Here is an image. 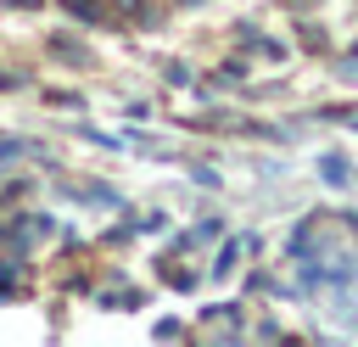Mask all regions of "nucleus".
I'll list each match as a JSON object with an SVG mask.
<instances>
[{
    "label": "nucleus",
    "instance_id": "nucleus-1",
    "mask_svg": "<svg viewBox=\"0 0 358 347\" xmlns=\"http://www.w3.org/2000/svg\"><path fill=\"white\" fill-rule=\"evenodd\" d=\"M50 56H56V62H73V67H95L90 45H84V39H73V34H50Z\"/></svg>",
    "mask_w": 358,
    "mask_h": 347
},
{
    "label": "nucleus",
    "instance_id": "nucleus-2",
    "mask_svg": "<svg viewBox=\"0 0 358 347\" xmlns=\"http://www.w3.org/2000/svg\"><path fill=\"white\" fill-rule=\"evenodd\" d=\"M319 179H324V185H336V190H347V185H352V162H347V157H336V151H324V157H319Z\"/></svg>",
    "mask_w": 358,
    "mask_h": 347
},
{
    "label": "nucleus",
    "instance_id": "nucleus-3",
    "mask_svg": "<svg viewBox=\"0 0 358 347\" xmlns=\"http://www.w3.org/2000/svg\"><path fill=\"white\" fill-rule=\"evenodd\" d=\"M45 101H50V106H67V112H78V106H84V95H78V90H45Z\"/></svg>",
    "mask_w": 358,
    "mask_h": 347
},
{
    "label": "nucleus",
    "instance_id": "nucleus-4",
    "mask_svg": "<svg viewBox=\"0 0 358 347\" xmlns=\"http://www.w3.org/2000/svg\"><path fill=\"white\" fill-rule=\"evenodd\" d=\"M235 257H241V246L229 241V246L218 252V263H213V280H229V269H235Z\"/></svg>",
    "mask_w": 358,
    "mask_h": 347
},
{
    "label": "nucleus",
    "instance_id": "nucleus-5",
    "mask_svg": "<svg viewBox=\"0 0 358 347\" xmlns=\"http://www.w3.org/2000/svg\"><path fill=\"white\" fill-rule=\"evenodd\" d=\"M151 336H162V341H173V336H185V325H179V313H162V319L151 325Z\"/></svg>",
    "mask_w": 358,
    "mask_h": 347
},
{
    "label": "nucleus",
    "instance_id": "nucleus-6",
    "mask_svg": "<svg viewBox=\"0 0 358 347\" xmlns=\"http://www.w3.org/2000/svg\"><path fill=\"white\" fill-rule=\"evenodd\" d=\"M190 179H196L201 190H218V168H201V162H196V168H190Z\"/></svg>",
    "mask_w": 358,
    "mask_h": 347
},
{
    "label": "nucleus",
    "instance_id": "nucleus-7",
    "mask_svg": "<svg viewBox=\"0 0 358 347\" xmlns=\"http://www.w3.org/2000/svg\"><path fill=\"white\" fill-rule=\"evenodd\" d=\"M11 274H17V269L6 263V269H0V302H11V297H17V280H11Z\"/></svg>",
    "mask_w": 358,
    "mask_h": 347
},
{
    "label": "nucleus",
    "instance_id": "nucleus-8",
    "mask_svg": "<svg viewBox=\"0 0 358 347\" xmlns=\"http://www.w3.org/2000/svg\"><path fill=\"white\" fill-rule=\"evenodd\" d=\"M168 285H179V291H190V285H196V274H190V269H168Z\"/></svg>",
    "mask_w": 358,
    "mask_h": 347
},
{
    "label": "nucleus",
    "instance_id": "nucleus-9",
    "mask_svg": "<svg viewBox=\"0 0 358 347\" xmlns=\"http://www.w3.org/2000/svg\"><path fill=\"white\" fill-rule=\"evenodd\" d=\"M106 6H112V11H123V17H140V6H145V0H106Z\"/></svg>",
    "mask_w": 358,
    "mask_h": 347
},
{
    "label": "nucleus",
    "instance_id": "nucleus-10",
    "mask_svg": "<svg viewBox=\"0 0 358 347\" xmlns=\"http://www.w3.org/2000/svg\"><path fill=\"white\" fill-rule=\"evenodd\" d=\"M0 6H6V11H39L45 0H0Z\"/></svg>",
    "mask_w": 358,
    "mask_h": 347
}]
</instances>
